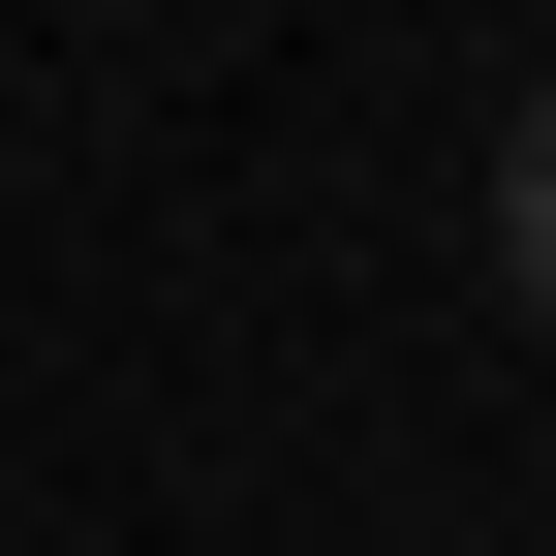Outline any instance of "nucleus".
Returning a JSON list of instances; mask_svg holds the SVG:
<instances>
[{
    "label": "nucleus",
    "mask_w": 556,
    "mask_h": 556,
    "mask_svg": "<svg viewBox=\"0 0 556 556\" xmlns=\"http://www.w3.org/2000/svg\"><path fill=\"white\" fill-rule=\"evenodd\" d=\"M495 278H526V309H556V93L495 124Z\"/></svg>",
    "instance_id": "f257e3e1"
}]
</instances>
